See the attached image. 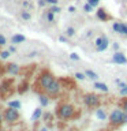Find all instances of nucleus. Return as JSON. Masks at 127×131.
<instances>
[{"label":"nucleus","instance_id":"obj_17","mask_svg":"<svg viewBox=\"0 0 127 131\" xmlns=\"http://www.w3.org/2000/svg\"><path fill=\"white\" fill-rule=\"evenodd\" d=\"M94 88H96L97 90L104 92V93H108V92H109V88H108L105 83H102V82H94Z\"/></svg>","mask_w":127,"mask_h":131},{"label":"nucleus","instance_id":"obj_6","mask_svg":"<svg viewBox=\"0 0 127 131\" xmlns=\"http://www.w3.org/2000/svg\"><path fill=\"white\" fill-rule=\"evenodd\" d=\"M123 115H124V111L120 108L113 109L108 115V122H109V126L112 128H118V127L123 126Z\"/></svg>","mask_w":127,"mask_h":131},{"label":"nucleus","instance_id":"obj_10","mask_svg":"<svg viewBox=\"0 0 127 131\" xmlns=\"http://www.w3.org/2000/svg\"><path fill=\"white\" fill-rule=\"evenodd\" d=\"M112 63H115V64H120V66H123V64H127V57H126V55L123 52H119V51H116L112 55Z\"/></svg>","mask_w":127,"mask_h":131},{"label":"nucleus","instance_id":"obj_14","mask_svg":"<svg viewBox=\"0 0 127 131\" xmlns=\"http://www.w3.org/2000/svg\"><path fill=\"white\" fill-rule=\"evenodd\" d=\"M29 88H30V85H29V82L25 79V81H22L18 85V89H16V92H18L19 94H23V93H26L27 90H29Z\"/></svg>","mask_w":127,"mask_h":131},{"label":"nucleus","instance_id":"obj_30","mask_svg":"<svg viewBox=\"0 0 127 131\" xmlns=\"http://www.w3.org/2000/svg\"><path fill=\"white\" fill-rule=\"evenodd\" d=\"M120 34L127 37V23H124V22H122V30H120Z\"/></svg>","mask_w":127,"mask_h":131},{"label":"nucleus","instance_id":"obj_27","mask_svg":"<svg viewBox=\"0 0 127 131\" xmlns=\"http://www.w3.org/2000/svg\"><path fill=\"white\" fill-rule=\"evenodd\" d=\"M11 56V52L8 51H0V59H3V60H6V59H8V57Z\"/></svg>","mask_w":127,"mask_h":131},{"label":"nucleus","instance_id":"obj_36","mask_svg":"<svg viewBox=\"0 0 127 131\" xmlns=\"http://www.w3.org/2000/svg\"><path fill=\"white\" fill-rule=\"evenodd\" d=\"M6 44H7V40H6V37H4L3 34H0V47H4Z\"/></svg>","mask_w":127,"mask_h":131},{"label":"nucleus","instance_id":"obj_7","mask_svg":"<svg viewBox=\"0 0 127 131\" xmlns=\"http://www.w3.org/2000/svg\"><path fill=\"white\" fill-rule=\"evenodd\" d=\"M61 90H63V86H61L60 81H59V79H55V81H53L52 83L47 88V90H45V94H48L51 98H57V97H60Z\"/></svg>","mask_w":127,"mask_h":131},{"label":"nucleus","instance_id":"obj_43","mask_svg":"<svg viewBox=\"0 0 127 131\" xmlns=\"http://www.w3.org/2000/svg\"><path fill=\"white\" fill-rule=\"evenodd\" d=\"M59 41H60V42H67V38H66L64 36H60L59 37Z\"/></svg>","mask_w":127,"mask_h":131},{"label":"nucleus","instance_id":"obj_42","mask_svg":"<svg viewBox=\"0 0 127 131\" xmlns=\"http://www.w3.org/2000/svg\"><path fill=\"white\" fill-rule=\"evenodd\" d=\"M22 4H23V7H25V8H30V7H31V4L29 3V2H26V0H25Z\"/></svg>","mask_w":127,"mask_h":131},{"label":"nucleus","instance_id":"obj_8","mask_svg":"<svg viewBox=\"0 0 127 131\" xmlns=\"http://www.w3.org/2000/svg\"><path fill=\"white\" fill-rule=\"evenodd\" d=\"M94 45H96L97 52H104L105 49L109 47V40H108V37H107L105 34L100 36V37H98V38L96 40V42H94Z\"/></svg>","mask_w":127,"mask_h":131},{"label":"nucleus","instance_id":"obj_41","mask_svg":"<svg viewBox=\"0 0 127 131\" xmlns=\"http://www.w3.org/2000/svg\"><path fill=\"white\" fill-rule=\"evenodd\" d=\"M45 3H48V4H57L59 3V0H44Z\"/></svg>","mask_w":127,"mask_h":131},{"label":"nucleus","instance_id":"obj_20","mask_svg":"<svg viewBox=\"0 0 127 131\" xmlns=\"http://www.w3.org/2000/svg\"><path fill=\"white\" fill-rule=\"evenodd\" d=\"M8 106H11V108H15V109H20L22 108V102H20L19 100H10L7 102Z\"/></svg>","mask_w":127,"mask_h":131},{"label":"nucleus","instance_id":"obj_39","mask_svg":"<svg viewBox=\"0 0 127 131\" xmlns=\"http://www.w3.org/2000/svg\"><path fill=\"white\" fill-rule=\"evenodd\" d=\"M8 51H10L11 53H15L16 52V48H15V45L12 44V45H10V47H8Z\"/></svg>","mask_w":127,"mask_h":131},{"label":"nucleus","instance_id":"obj_35","mask_svg":"<svg viewBox=\"0 0 127 131\" xmlns=\"http://www.w3.org/2000/svg\"><path fill=\"white\" fill-rule=\"evenodd\" d=\"M70 59L71 60H74V61H79V55H77V53H71V55H70Z\"/></svg>","mask_w":127,"mask_h":131},{"label":"nucleus","instance_id":"obj_31","mask_svg":"<svg viewBox=\"0 0 127 131\" xmlns=\"http://www.w3.org/2000/svg\"><path fill=\"white\" fill-rule=\"evenodd\" d=\"M4 74H6V64L0 61V78H3Z\"/></svg>","mask_w":127,"mask_h":131},{"label":"nucleus","instance_id":"obj_32","mask_svg":"<svg viewBox=\"0 0 127 131\" xmlns=\"http://www.w3.org/2000/svg\"><path fill=\"white\" fill-rule=\"evenodd\" d=\"M77 78V79H79V81H83L85 78H86V74L85 72H75V75H74Z\"/></svg>","mask_w":127,"mask_h":131},{"label":"nucleus","instance_id":"obj_29","mask_svg":"<svg viewBox=\"0 0 127 131\" xmlns=\"http://www.w3.org/2000/svg\"><path fill=\"white\" fill-rule=\"evenodd\" d=\"M66 34H67V37H72L74 34H75V29L71 27V26L67 27V29H66Z\"/></svg>","mask_w":127,"mask_h":131},{"label":"nucleus","instance_id":"obj_12","mask_svg":"<svg viewBox=\"0 0 127 131\" xmlns=\"http://www.w3.org/2000/svg\"><path fill=\"white\" fill-rule=\"evenodd\" d=\"M26 41V37H25L23 34H20V33H16V34H14L11 37V42L14 44V45H16V44H22V42H25Z\"/></svg>","mask_w":127,"mask_h":131},{"label":"nucleus","instance_id":"obj_5","mask_svg":"<svg viewBox=\"0 0 127 131\" xmlns=\"http://www.w3.org/2000/svg\"><path fill=\"white\" fill-rule=\"evenodd\" d=\"M82 101H83L86 108H89V109H97L101 105V97L96 93H90V92L85 93L82 96Z\"/></svg>","mask_w":127,"mask_h":131},{"label":"nucleus","instance_id":"obj_26","mask_svg":"<svg viewBox=\"0 0 127 131\" xmlns=\"http://www.w3.org/2000/svg\"><path fill=\"white\" fill-rule=\"evenodd\" d=\"M112 30H113L115 33H119V34H120V30H122V22H115V23L112 25Z\"/></svg>","mask_w":127,"mask_h":131},{"label":"nucleus","instance_id":"obj_11","mask_svg":"<svg viewBox=\"0 0 127 131\" xmlns=\"http://www.w3.org/2000/svg\"><path fill=\"white\" fill-rule=\"evenodd\" d=\"M38 101H40V105L43 106V108H47L49 105V102H51V97L45 93H40L38 94Z\"/></svg>","mask_w":127,"mask_h":131},{"label":"nucleus","instance_id":"obj_33","mask_svg":"<svg viewBox=\"0 0 127 131\" xmlns=\"http://www.w3.org/2000/svg\"><path fill=\"white\" fill-rule=\"evenodd\" d=\"M3 123H4V119H3V106H0V131H3Z\"/></svg>","mask_w":127,"mask_h":131},{"label":"nucleus","instance_id":"obj_22","mask_svg":"<svg viewBox=\"0 0 127 131\" xmlns=\"http://www.w3.org/2000/svg\"><path fill=\"white\" fill-rule=\"evenodd\" d=\"M85 74H86V77L90 78V79H93V81H97V79H98V74L94 72L93 70H86Z\"/></svg>","mask_w":127,"mask_h":131},{"label":"nucleus","instance_id":"obj_1","mask_svg":"<svg viewBox=\"0 0 127 131\" xmlns=\"http://www.w3.org/2000/svg\"><path fill=\"white\" fill-rule=\"evenodd\" d=\"M55 115L59 120L67 122V120H71V119H75L78 115H81V112H78L77 108L71 104V102H68L66 100H60L56 104Z\"/></svg>","mask_w":127,"mask_h":131},{"label":"nucleus","instance_id":"obj_23","mask_svg":"<svg viewBox=\"0 0 127 131\" xmlns=\"http://www.w3.org/2000/svg\"><path fill=\"white\" fill-rule=\"evenodd\" d=\"M20 18H22L23 20H30V19H31V14L29 12V10H26V8H25V10L20 11Z\"/></svg>","mask_w":127,"mask_h":131},{"label":"nucleus","instance_id":"obj_13","mask_svg":"<svg viewBox=\"0 0 127 131\" xmlns=\"http://www.w3.org/2000/svg\"><path fill=\"white\" fill-rule=\"evenodd\" d=\"M97 18L101 20V22H107V20H109L111 16L107 14V11L104 10V8H98L97 10Z\"/></svg>","mask_w":127,"mask_h":131},{"label":"nucleus","instance_id":"obj_40","mask_svg":"<svg viewBox=\"0 0 127 131\" xmlns=\"http://www.w3.org/2000/svg\"><path fill=\"white\" fill-rule=\"evenodd\" d=\"M112 48H113V51H119L120 45H119V42H113V44H112Z\"/></svg>","mask_w":127,"mask_h":131},{"label":"nucleus","instance_id":"obj_19","mask_svg":"<svg viewBox=\"0 0 127 131\" xmlns=\"http://www.w3.org/2000/svg\"><path fill=\"white\" fill-rule=\"evenodd\" d=\"M118 106L127 113V96H124L123 98H120V100L118 101Z\"/></svg>","mask_w":127,"mask_h":131},{"label":"nucleus","instance_id":"obj_15","mask_svg":"<svg viewBox=\"0 0 127 131\" xmlns=\"http://www.w3.org/2000/svg\"><path fill=\"white\" fill-rule=\"evenodd\" d=\"M43 106H38V108H36L34 109V112H33V115H31V122H38L41 117H43Z\"/></svg>","mask_w":127,"mask_h":131},{"label":"nucleus","instance_id":"obj_34","mask_svg":"<svg viewBox=\"0 0 127 131\" xmlns=\"http://www.w3.org/2000/svg\"><path fill=\"white\" fill-rule=\"evenodd\" d=\"M92 10H93V6H90L89 3H86L85 6H83V11H85V12H90Z\"/></svg>","mask_w":127,"mask_h":131},{"label":"nucleus","instance_id":"obj_4","mask_svg":"<svg viewBox=\"0 0 127 131\" xmlns=\"http://www.w3.org/2000/svg\"><path fill=\"white\" fill-rule=\"evenodd\" d=\"M3 119H4V123L8 126V127H14L16 126L18 123H20V113H19V109H15V108H11V106H6L3 108Z\"/></svg>","mask_w":127,"mask_h":131},{"label":"nucleus","instance_id":"obj_3","mask_svg":"<svg viewBox=\"0 0 127 131\" xmlns=\"http://www.w3.org/2000/svg\"><path fill=\"white\" fill-rule=\"evenodd\" d=\"M16 88L18 86H15L14 78H3L0 82V101H6L12 97L16 92Z\"/></svg>","mask_w":127,"mask_h":131},{"label":"nucleus","instance_id":"obj_16","mask_svg":"<svg viewBox=\"0 0 127 131\" xmlns=\"http://www.w3.org/2000/svg\"><path fill=\"white\" fill-rule=\"evenodd\" d=\"M59 81H60L61 86H63V89H70V88H68V85L71 86L72 89L75 88V83H74V82H72L71 79H68V78H60Z\"/></svg>","mask_w":127,"mask_h":131},{"label":"nucleus","instance_id":"obj_25","mask_svg":"<svg viewBox=\"0 0 127 131\" xmlns=\"http://www.w3.org/2000/svg\"><path fill=\"white\" fill-rule=\"evenodd\" d=\"M45 18H47V20H48V22H55V14H53V12L52 11H47V12H45Z\"/></svg>","mask_w":127,"mask_h":131},{"label":"nucleus","instance_id":"obj_9","mask_svg":"<svg viewBox=\"0 0 127 131\" xmlns=\"http://www.w3.org/2000/svg\"><path fill=\"white\" fill-rule=\"evenodd\" d=\"M19 72H20V67L16 63H12V61L6 63V74H8V75H18Z\"/></svg>","mask_w":127,"mask_h":131},{"label":"nucleus","instance_id":"obj_38","mask_svg":"<svg viewBox=\"0 0 127 131\" xmlns=\"http://www.w3.org/2000/svg\"><path fill=\"white\" fill-rule=\"evenodd\" d=\"M88 3L90 4V6H93V7H97L98 3H100V0H88Z\"/></svg>","mask_w":127,"mask_h":131},{"label":"nucleus","instance_id":"obj_24","mask_svg":"<svg viewBox=\"0 0 127 131\" xmlns=\"http://www.w3.org/2000/svg\"><path fill=\"white\" fill-rule=\"evenodd\" d=\"M12 131H29L26 124H23V123H18L16 126H14V130Z\"/></svg>","mask_w":127,"mask_h":131},{"label":"nucleus","instance_id":"obj_2","mask_svg":"<svg viewBox=\"0 0 127 131\" xmlns=\"http://www.w3.org/2000/svg\"><path fill=\"white\" fill-rule=\"evenodd\" d=\"M55 79H56V77L53 75V72L51 71V70L43 68V70L40 71V74L37 75L34 83H33V90H34L37 94L45 93L47 88H48V86L51 85Z\"/></svg>","mask_w":127,"mask_h":131},{"label":"nucleus","instance_id":"obj_47","mask_svg":"<svg viewBox=\"0 0 127 131\" xmlns=\"http://www.w3.org/2000/svg\"><path fill=\"white\" fill-rule=\"evenodd\" d=\"M68 131H79V130H78V128H70Z\"/></svg>","mask_w":127,"mask_h":131},{"label":"nucleus","instance_id":"obj_37","mask_svg":"<svg viewBox=\"0 0 127 131\" xmlns=\"http://www.w3.org/2000/svg\"><path fill=\"white\" fill-rule=\"evenodd\" d=\"M119 93H120V96H127V85L124 86V88H120V90H119Z\"/></svg>","mask_w":127,"mask_h":131},{"label":"nucleus","instance_id":"obj_28","mask_svg":"<svg viewBox=\"0 0 127 131\" xmlns=\"http://www.w3.org/2000/svg\"><path fill=\"white\" fill-rule=\"evenodd\" d=\"M49 11H52L53 14H59V12L61 11V8L57 6V4H52L51 6V8H49Z\"/></svg>","mask_w":127,"mask_h":131},{"label":"nucleus","instance_id":"obj_18","mask_svg":"<svg viewBox=\"0 0 127 131\" xmlns=\"http://www.w3.org/2000/svg\"><path fill=\"white\" fill-rule=\"evenodd\" d=\"M96 116H97V119H100V120H107V119H108V115H107L105 111L101 109V108L96 109Z\"/></svg>","mask_w":127,"mask_h":131},{"label":"nucleus","instance_id":"obj_21","mask_svg":"<svg viewBox=\"0 0 127 131\" xmlns=\"http://www.w3.org/2000/svg\"><path fill=\"white\" fill-rule=\"evenodd\" d=\"M43 120H44V123H47V124L49 126V124H51V122L53 120V115H52L51 112L43 113Z\"/></svg>","mask_w":127,"mask_h":131},{"label":"nucleus","instance_id":"obj_45","mask_svg":"<svg viewBox=\"0 0 127 131\" xmlns=\"http://www.w3.org/2000/svg\"><path fill=\"white\" fill-rule=\"evenodd\" d=\"M36 55H37V52H31V53H29L27 56H29V57H33V56H36Z\"/></svg>","mask_w":127,"mask_h":131},{"label":"nucleus","instance_id":"obj_48","mask_svg":"<svg viewBox=\"0 0 127 131\" xmlns=\"http://www.w3.org/2000/svg\"><path fill=\"white\" fill-rule=\"evenodd\" d=\"M98 131H109V130H98Z\"/></svg>","mask_w":127,"mask_h":131},{"label":"nucleus","instance_id":"obj_46","mask_svg":"<svg viewBox=\"0 0 127 131\" xmlns=\"http://www.w3.org/2000/svg\"><path fill=\"white\" fill-rule=\"evenodd\" d=\"M40 131H48V127H43V128H40Z\"/></svg>","mask_w":127,"mask_h":131},{"label":"nucleus","instance_id":"obj_44","mask_svg":"<svg viewBox=\"0 0 127 131\" xmlns=\"http://www.w3.org/2000/svg\"><path fill=\"white\" fill-rule=\"evenodd\" d=\"M68 12H71V14H72V12H75V7H68Z\"/></svg>","mask_w":127,"mask_h":131}]
</instances>
